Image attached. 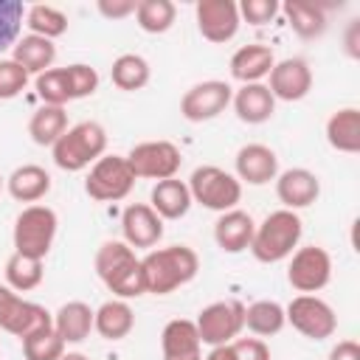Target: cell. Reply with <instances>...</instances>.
Here are the masks:
<instances>
[{"label": "cell", "instance_id": "cell-33", "mask_svg": "<svg viewBox=\"0 0 360 360\" xmlns=\"http://www.w3.org/2000/svg\"><path fill=\"white\" fill-rule=\"evenodd\" d=\"M174 17H177V6L172 0H138L135 20L138 28L146 34H166L174 25Z\"/></svg>", "mask_w": 360, "mask_h": 360}, {"label": "cell", "instance_id": "cell-15", "mask_svg": "<svg viewBox=\"0 0 360 360\" xmlns=\"http://www.w3.org/2000/svg\"><path fill=\"white\" fill-rule=\"evenodd\" d=\"M267 90L273 93L276 101H301L312 90V70L307 59L301 56H287L273 65L270 70V84Z\"/></svg>", "mask_w": 360, "mask_h": 360}, {"label": "cell", "instance_id": "cell-2", "mask_svg": "<svg viewBox=\"0 0 360 360\" xmlns=\"http://www.w3.org/2000/svg\"><path fill=\"white\" fill-rule=\"evenodd\" d=\"M96 273L118 298H138L146 292L141 259L124 239H107L96 250Z\"/></svg>", "mask_w": 360, "mask_h": 360}, {"label": "cell", "instance_id": "cell-49", "mask_svg": "<svg viewBox=\"0 0 360 360\" xmlns=\"http://www.w3.org/2000/svg\"><path fill=\"white\" fill-rule=\"evenodd\" d=\"M3 183H6V180H3V174H0V188H3Z\"/></svg>", "mask_w": 360, "mask_h": 360}, {"label": "cell", "instance_id": "cell-17", "mask_svg": "<svg viewBox=\"0 0 360 360\" xmlns=\"http://www.w3.org/2000/svg\"><path fill=\"white\" fill-rule=\"evenodd\" d=\"M236 180L248 186H264L278 177V155L264 143H245L236 158Z\"/></svg>", "mask_w": 360, "mask_h": 360}, {"label": "cell", "instance_id": "cell-13", "mask_svg": "<svg viewBox=\"0 0 360 360\" xmlns=\"http://www.w3.org/2000/svg\"><path fill=\"white\" fill-rule=\"evenodd\" d=\"M233 98V87L228 82H219V79H205V82H197L191 84L183 98H180V115L191 124H202V121H211L217 118L219 112L228 110Z\"/></svg>", "mask_w": 360, "mask_h": 360}, {"label": "cell", "instance_id": "cell-5", "mask_svg": "<svg viewBox=\"0 0 360 360\" xmlns=\"http://www.w3.org/2000/svg\"><path fill=\"white\" fill-rule=\"evenodd\" d=\"M56 211L48 205H25L14 219V253L28 259H45L56 236Z\"/></svg>", "mask_w": 360, "mask_h": 360}, {"label": "cell", "instance_id": "cell-18", "mask_svg": "<svg viewBox=\"0 0 360 360\" xmlns=\"http://www.w3.org/2000/svg\"><path fill=\"white\" fill-rule=\"evenodd\" d=\"M321 194V180L315 172L309 169H287L276 177V197L281 200V205L287 211H298V208H307L318 200Z\"/></svg>", "mask_w": 360, "mask_h": 360}, {"label": "cell", "instance_id": "cell-48", "mask_svg": "<svg viewBox=\"0 0 360 360\" xmlns=\"http://www.w3.org/2000/svg\"><path fill=\"white\" fill-rule=\"evenodd\" d=\"M169 360H202V354H188V357H169Z\"/></svg>", "mask_w": 360, "mask_h": 360}, {"label": "cell", "instance_id": "cell-4", "mask_svg": "<svg viewBox=\"0 0 360 360\" xmlns=\"http://www.w3.org/2000/svg\"><path fill=\"white\" fill-rule=\"evenodd\" d=\"M107 149V129L98 121H79L51 146L53 163L62 172H82L93 166Z\"/></svg>", "mask_w": 360, "mask_h": 360}, {"label": "cell", "instance_id": "cell-12", "mask_svg": "<svg viewBox=\"0 0 360 360\" xmlns=\"http://www.w3.org/2000/svg\"><path fill=\"white\" fill-rule=\"evenodd\" d=\"M284 318L287 323H292L295 332H301L309 340H326L338 329L335 309L318 295H295L284 307Z\"/></svg>", "mask_w": 360, "mask_h": 360}, {"label": "cell", "instance_id": "cell-31", "mask_svg": "<svg viewBox=\"0 0 360 360\" xmlns=\"http://www.w3.org/2000/svg\"><path fill=\"white\" fill-rule=\"evenodd\" d=\"M284 323H287V318H284V307L278 301L262 298V301H253L250 307H245V326L256 338L278 335L284 329Z\"/></svg>", "mask_w": 360, "mask_h": 360}, {"label": "cell", "instance_id": "cell-40", "mask_svg": "<svg viewBox=\"0 0 360 360\" xmlns=\"http://www.w3.org/2000/svg\"><path fill=\"white\" fill-rule=\"evenodd\" d=\"M28 73L14 62V59H0V101L17 98L25 84H28Z\"/></svg>", "mask_w": 360, "mask_h": 360}, {"label": "cell", "instance_id": "cell-11", "mask_svg": "<svg viewBox=\"0 0 360 360\" xmlns=\"http://www.w3.org/2000/svg\"><path fill=\"white\" fill-rule=\"evenodd\" d=\"M132 174L143 180H169L180 172L183 155L172 141H143L124 155Z\"/></svg>", "mask_w": 360, "mask_h": 360}, {"label": "cell", "instance_id": "cell-46", "mask_svg": "<svg viewBox=\"0 0 360 360\" xmlns=\"http://www.w3.org/2000/svg\"><path fill=\"white\" fill-rule=\"evenodd\" d=\"M205 360H236V354H233V346L225 343V346H211Z\"/></svg>", "mask_w": 360, "mask_h": 360}, {"label": "cell", "instance_id": "cell-37", "mask_svg": "<svg viewBox=\"0 0 360 360\" xmlns=\"http://www.w3.org/2000/svg\"><path fill=\"white\" fill-rule=\"evenodd\" d=\"M25 20V6L20 0H0V53L17 45Z\"/></svg>", "mask_w": 360, "mask_h": 360}, {"label": "cell", "instance_id": "cell-8", "mask_svg": "<svg viewBox=\"0 0 360 360\" xmlns=\"http://www.w3.org/2000/svg\"><path fill=\"white\" fill-rule=\"evenodd\" d=\"M194 326L200 332V343H205V346L233 343L239 338V332L245 329V307L239 301H231V298L214 301V304L200 309Z\"/></svg>", "mask_w": 360, "mask_h": 360}, {"label": "cell", "instance_id": "cell-14", "mask_svg": "<svg viewBox=\"0 0 360 360\" xmlns=\"http://www.w3.org/2000/svg\"><path fill=\"white\" fill-rule=\"evenodd\" d=\"M197 28L208 42H231L239 31V8L233 0H197L194 6Z\"/></svg>", "mask_w": 360, "mask_h": 360}, {"label": "cell", "instance_id": "cell-44", "mask_svg": "<svg viewBox=\"0 0 360 360\" xmlns=\"http://www.w3.org/2000/svg\"><path fill=\"white\" fill-rule=\"evenodd\" d=\"M329 360H360V343L357 340H340L332 346Z\"/></svg>", "mask_w": 360, "mask_h": 360}, {"label": "cell", "instance_id": "cell-47", "mask_svg": "<svg viewBox=\"0 0 360 360\" xmlns=\"http://www.w3.org/2000/svg\"><path fill=\"white\" fill-rule=\"evenodd\" d=\"M59 360H90L87 354H82V352H65Z\"/></svg>", "mask_w": 360, "mask_h": 360}, {"label": "cell", "instance_id": "cell-24", "mask_svg": "<svg viewBox=\"0 0 360 360\" xmlns=\"http://www.w3.org/2000/svg\"><path fill=\"white\" fill-rule=\"evenodd\" d=\"M11 59L28 73V76H39L45 70H51L53 59H56V45L45 37L37 34H25L17 39V45L11 48Z\"/></svg>", "mask_w": 360, "mask_h": 360}, {"label": "cell", "instance_id": "cell-30", "mask_svg": "<svg viewBox=\"0 0 360 360\" xmlns=\"http://www.w3.org/2000/svg\"><path fill=\"white\" fill-rule=\"evenodd\" d=\"M290 22V28L301 37V39H315L326 31V14L321 6L315 3H298V0H290L284 6H278Z\"/></svg>", "mask_w": 360, "mask_h": 360}, {"label": "cell", "instance_id": "cell-7", "mask_svg": "<svg viewBox=\"0 0 360 360\" xmlns=\"http://www.w3.org/2000/svg\"><path fill=\"white\" fill-rule=\"evenodd\" d=\"M135 174L127 163L124 155H101L90 172H87V180H84V191L90 200H98V202H118L124 200L132 186H135Z\"/></svg>", "mask_w": 360, "mask_h": 360}, {"label": "cell", "instance_id": "cell-23", "mask_svg": "<svg viewBox=\"0 0 360 360\" xmlns=\"http://www.w3.org/2000/svg\"><path fill=\"white\" fill-rule=\"evenodd\" d=\"M135 326V312L124 298L104 301L98 309H93V329L104 340H124Z\"/></svg>", "mask_w": 360, "mask_h": 360}, {"label": "cell", "instance_id": "cell-39", "mask_svg": "<svg viewBox=\"0 0 360 360\" xmlns=\"http://www.w3.org/2000/svg\"><path fill=\"white\" fill-rule=\"evenodd\" d=\"M65 82H68V98L70 101L87 98V96H93L98 90V73H96V68L82 65V62L65 68Z\"/></svg>", "mask_w": 360, "mask_h": 360}, {"label": "cell", "instance_id": "cell-35", "mask_svg": "<svg viewBox=\"0 0 360 360\" xmlns=\"http://www.w3.org/2000/svg\"><path fill=\"white\" fill-rule=\"evenodd\" d=\"M25 25H28V34H37V37H45V39H56L68 31V17L65 11L53 8V6H45V3H37V6H28L25 8Z\"/></svg>", "mask_w": 360, "mask_h": 360}, {"label": "cell", "instance_id": "cell-28", "mask_svg": "<svg viewBox=\"0 0 360 360\" xmlns=\"http://www.w3.org/2000/svg\"><path fill=\"white\" fill-rule=\"evenodd\" d=\"M200 332L194 326V321L186 318H174L163 326L160 332V349H163V360L169 357H188V354H200Z\"/></svg>", "mask_w": 360, "mask_h": 360}, {"label": "cell", "instance_id": "cell-34", "mask_svg": "<svg viewBox=\"0 0 360 360\" xmlns=\"http://www.w3.org/2000/svg\"><path fill=\"white\" fill-rule=\"evenodd\" d=\"M42 259H28L22 253H11L6 262V284L14 292H28L42 284Z\"/></svg>", "mask_w": 360, "mask_h": 360}, {"label": "cell", "instance_id": "cell-36", "mask_svg": "<svg viewBox=\"0 0 360 360\" xmlns=\"http://www.w3.org/2000/svg\"><path fill=\"white\" fill-rule=\"evenodd\" d=\"M25 360H59L65 354V340L56 335L53 326H45L28 338H22Z\"/></svg>", "mask_w": 360, "mask_h": 360}, {"label": "cell", "instance_id": "cell-10", "mask_svg": "<svg viewBox=\"0 0 360 360\" xmlns=\"http://www.w3.org/2000/svg\"><path fill=\"white\" fill-rule=\"evenodd\" d=\"M332 278V256L318 245L295 248L287 264V281L301 295L321 292Z\"/></svg>", "mask_w": 360, "mask_h": 360}, {"label": "cell", "instance_id": "cell-26", "mask_svg": "<svg viewBox=\"0 0 360 360\" xmlns=\"http://www.w3.org/2000/svg\"><path fill=\"white\" fill-rule=\"evenodd\" d=\"M6 188L17 202H37L51 191V174L37 163H25L6 177Z\"/></svg>", "mask_w": 360, "mask_h": 360}, {"label": "cell", "instance_id": "cell-19", "mask_svg": "<svg viewBox=\"0 0 360 360\" xmlns=\"http://www.w3.org/2000/svg\"><path fill=\"white\" fill-rule=\"evenodd\" d=\"M253 231H256L253 217L242 208H231V211L219 214V219L214 222V242L225 253H242L250 248Z\"/></svg>", "mask_w": 360, "mask_h": 360}, {"label": "cell", "instance_id": "cell-1", "mask_svg": "<svg viewBox=\"0 0 360 360\" xmlns=\"http://www.w3.org/2000/svg\"><path fill=\"white\" fill-rule=\"evenodd\" d=\"M141 270H143L146 292L169 295L200 273V256L188 245H169V248L149 250L141 259Z\"/></svg>", "mask_w": 360, "mask_h": 360}, {"label": "cell", "instance_id": "cell-32", "mask_svg": "<svg viewBox=\"0 0 360 360\" xmlns=\"http://www.w3.org/2000/svg\"><path fill=\"white\" fill-rule=\"evenodd\" d=\"M110 79L118 90H141L149 82V62L141 53H121L110 68Z\"/></svg>", "mask_w": 360, "mask_h": 360}, {"label": "cell", "instance_id": "cell-42", "mask_svg": "<svg viewBox=\"0 0 360 360\" xmlns=\"http://www.w3.org/2000/svg\"><path fill=\"white\" fill-rule=\"evenodd\" d=\"M231 346L236 360H270V346L262 338H236Z\"/></svg>", "mask_w": 360, "mask_h": 360}, {"label": "cell", "instance_id": "cell-9", "mask_svg": "<svg viewBox=\"0 0 360 360\" xmlns=\"http://www.w3.org/2000/svg\"><path fill=\"white\" fill-rule=\"evenodd\" d=\"M45 326H53V315L34 301L20 298L8 284H0V329L14 338H28Z\"/></svg>", "mask_w": 360, "mask_h": 360}, {"label": "cell", "instance_id": "cell-6", "mask_svg": "<svg viewBox=\"0 0 360 360\" xmlns=\"http://www.w3.org/2000/svg\"><path fill=\"white\" fill-rule=\"evenodd\" d=\"M186 186L191 191V202H200L202 208L219 214L236 208V202L242 200V183L236 180V174L219 166H197Z\"/></svg>", "mask_w": 360, "mask_h": 360}, {"label": "cell", "instance_id": "cell-22", "mask_svg": "<svg viewBox=\"0 0 360 360\" xmlns=\"http://www.w3.org/2000/svg\"><path fill=\"white\" fill-rule=\"evenodd\" d=\"M149 205L155 208V214L160 219H180L191 208V191L177 177L158 180L155 188H152V194H149Z\"/></svg>", "mask_w": 360, "mask_h": 360}, {"label": "cell", "instance_id": "cell-38", "mask_svg": "<svg viewBox=\"0 0 360 360\" xmlns=\"http://www.w3.org/2000/svg\"><path fill=\"white\" fill-rule=\"evenodd\" d=\"M34 87H37V96L45 101V104H53V107H65L70 98H68V82H65V68H51L45 73H39L34 79Z\"/></svg>", "mask_w": 360, "mask_h": 360}, {"label": "cell", "instance_id": "cell-21", "mask_svg": "<svg viewBox=\"0 0 360 360\" xmlns=\"http://www.w3.org/2000/svg\"><path fill=\"white\" fill-rule=\"evenodd\" d=\"M231 104L236 110V118L245 121V124H264L276 112V98L267 90V84H262V82L242 84L239 90H233Z\"/></svg>", "mask_w": 360, "mask_h": 360}, {"label": "cell", "instance_id": "cell-45", "mask_svg": "<svg viewBox=\"0 0 360 360\" xmlns=\"http://www.w3.org/2000/svg\"><path fill=\"white\" fill-rule=\"evenodd\" d=\"M346 53L352 59L360 56V20H352L349 28H346Z\"/></svg>", "mask_w": 360, "mask_h": 360}, {"label": "cell", "instance_id": "cell-3", "mask_svg": "<svg viewBox=\"0 0 360 360\" xmlns=\"http://www.w3.org/2000/svg\"><path fill=\"white\" fill-rule=\"evenodd\" d=\"M301 233H304V222L295 211H287V208H278V211H270L253 231V242H250V253L256 262L262 264H276V262H284L292 256V250L298 248L301 242Z\"/></svg>", "mask_w": 360, "mask_h": 360}, {"label": "cell", "instance_id": "cell-16", "mask_svg": "<svg viewBox=\"0 0 360 360\" xmlns=\"http://www.w3.org/2000/svg\"><path fill=\"white\" fill-rule=\"evenodd\" d=\"M121 233L132 250L135 248H155L163 236V219L155 214L152 205L132 202L121 214Z\"/></svg>", "mask_w": 360, "mask_h": 360}, {"label": "cell", "instance_id": "cell-29", "mask_svg": "<svg viewBox=\"0 0 360 360\" xmlns=\"http://www.w3.org/2000/svg\"><path fill=\"white\" fill-rule=\"evenodd\" d=\"M65 129H68V112L65 107H53V104H42L39 110H34L28 121V135L39 146H53L65 135Z\"/></svg>", "mask_w": 360, "mask_h": 360}, {"label": "cell", "instance_id": "cell-20", "mask_svg": "<svg viewBox=\"0 0 360 360\" xmlns=\"http://www.w3.org/2000/svg\"><path fill=\"white\" fill-rule=\"evenodd\" d=\"M276 65V56H273V48L270 45H262V42H250V45H242L239 51H233L231 56V76L242 84H256L262 82L264 76H270Z\"/></svg>", "mask_w": 360, "mask_h": 360}, {"label": "cell", "instance_id": "cell-43", "mask_svg": "<svg viewBox=\"0 0 360 360\" xmlns=\"http://www.w3.org/2000/svg\"><path fill=\"white\" fill-rule=\"evenodd\" d=\"M96 8H98V14L107 17V20H124V17L135 14L138 3H135V0H98Z\"/></svg>", "mask_w": 360, "mask_h": 360}, {"label": "cell", "instance_id": "cell-41", "mask_svg": "<svg viewBox=\"0 0 360 360\" xmlns=\"http://www.w3.org/2000/svg\"><path fill=\"white\" fill-rule=\"evenodd\" d=\"M236 8H239V20H248L250 25H264L278 14L276 0H242Z\"/></svg>", "mask_w": 360, "mask_h": 360}, {"label": "cell", "instance_id": "cell-27", "mask_svg": "<svg viewBox=\"0 0 360 360\" xmlns=\"http://www.w3.org/2000/svg\"><path fill=\"white\" fill-rule=\"evenodd\" d=\"M326 141L332 149L354 155L360 152V110L357 107H340L326 121Z\"/></svg>", "mask_w": 360, "mask_h": 360}, {"label": "cell", "instance_id": "cell-25", "mask_svg": "<svg viewBox=\"0 0 360 360\" xmlns=\"http://www.w3.org/2000/svg\"><path fill=\"white\" fill-rule=\"evenodd\" d=\"M53 329L68 343H82L93 332V309L84 301H68L53 312Z\"/></svg>", "mask_w": 360, "mask_h": 360}]
</instances>
